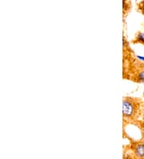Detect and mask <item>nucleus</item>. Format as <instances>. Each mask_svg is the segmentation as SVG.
<instances>
[{
    "label": "nucleus",
    "mask_w": 144,
    "mask_h": 159,
    "mask_svg": "<svg viewBox=\"0 0 144 159\" xmlns=\"http://www.w3.org/2000/svg\"><path fill=\"white\" fill-rule=\"evenodd\" d=\"M139 103L131 97H125L123 101V115L125 119L132 120L138 114Z\"/></svg>",
    "instance_id": "1"
},
{
    "label": "nucleus",
    "mask_w": 144,
    "mask_h": 159,
    "mask_svg": "<svg viewBox=\"0 0 144 159\" xmlns=\"http://www.w3.org/2000/svg\"><path fill=\"white\" fill-rule=\"evenodd\" d=\"M131 148L137 159H144V142H135Z\"/></svg>",
    "instance_id": "2"
},
{
    "label": "nucleus",
    "mask_w": 144,
    "mask_h": 159,
    "mask_svg": "<svg viewBox=\"0 0 144 159\" xmlns=\"http://www.w3.org/2000/svg\"><path fill=\"white\" fill-rule=\"evenodd\" d=\"M134 43H139L144 45V32H138L137 34Z\"/></svg>",
    "instance_id": "3"
},
{
    "label": "nucleus",
    "mask_w": 144,
    "mask_h": 159,
    "mask_svg": "<svg viewBox=\"0 0 144 159\" xmlns=\"http://www.w3.org/2000/svg\"><path fill=\"white\" fill-rule=\"evenodd\" d=\"M135 78H136V80L138 82H142V83H144V70L139 71L137 73Z\"/></svg>",
    "instance_id": "4"
},
{
    "label": "nucleus",
    "mask_w": 144,
    "mask_h": 159,
    "mask_svg": "<svg viewBox=\"0 0 144 159\" xmlns=\"http://www.w3.org/2000/svg\"><path fill=\"white\" fill-rule=\"evenodd\" d=\"M138 9H139L140 11L144 15V1L139 2V4H138Z\"/></svg>",
    "instance_id": "5"
},
{
    "label": "nucleus",
    "mask_w": 144,
    "mask_h": 159,
    "mask_svg": "<svg viewBox=\"0 0 144 159\" xmlns=\"http://www.w3.org/2000/svg\"><path fill=\"white\" fill-rule=\"evenodd\" d=\"M137 58H138V60H142V61H144V57H141V56H137Z\"/></svg>",
    "instance_id": "6"
},
{
    "label": "nucleus",
    "mask_w": 144,
    "mask_h": 159,
    "mask_svg": "<svg viewBox=\"0 0 144 159\" xmlns=\"http://www.w3.org/2000/svg\"><path fill=\"white\" fill-rule=\"evenodd\" d=\"M142 134H143V138H144V126L142 127Z\"/></svg>",
    "instance_id": "7"
}]
</instances>
